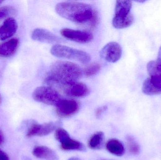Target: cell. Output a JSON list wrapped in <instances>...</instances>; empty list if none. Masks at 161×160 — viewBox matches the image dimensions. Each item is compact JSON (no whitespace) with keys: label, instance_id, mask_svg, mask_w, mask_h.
I'll use <instances>...</instances> for the list:
<instances>
[{"label":"cell","instance_id":"obj_1","mask_svg":"<svg viewBox=\"0 0 161 160\" xmlns=\"http://www.w3.org/2000/svg\"><path fill=\"white\" fill-rule=\"evenodd\" d=\"M55 10L60 17L77 23H90L92 26L97 21V16L92 6L84 3L64 2L58 3Z\"/></svg>","mask_w":161,"mask_h":160},{"label":"cell","instance_id":"obj_2","mask_svg":"<svg viewBox=\"0 0 161 160\" xmlns=\"http://www.w3.org/2000/svg\"><path fill=\"white\" fill-rule=\"evenodd\" d=\"M82 74V70L75 63L69 61H56L51 65L45 82L58 87L65 83L77 81Z\"/></svg>","mask_w":161,"mask_h":160},{"label":"cell","instance_id":"obj_3","mask_svg":"<svg viewBox=\"0 0 161 160\" xmlns=\"http://www.w3.org/2000/svg\"><path fill=\"white\" fill-rule=\"evenodd\" d=\"M132 2L130 1H117L112 20V25L116 29H124L130 26L134 21L130 12Z\"/></svg>","mask_w":161,"mask_h":160},{"label":"cell","instance_id":"obj_4","mask_svg":"<svg viewBox=\"0 0 161 160\" xmlns=\"http://www.w3.org/2000/svg\"><path fill=\"white\" fill-rule=\"evenodd\" d=\"M147 70L149 77L144 82L143 92L148 95L161 94V70L157 68L156 61L148 63Z\"/></svg>","mask_w":161,"mask_h":160},{"label":"cell","instance_id":"obj_5","mask_svg":"<svg viewBox=\"0 0 161 160\" xmlns=\"http://www.w3.org/2000/svg\"><path fill=\"white\" fill-rule=\"evenodd\" d=\"M51 53L56 57L75 60L82 64H87L91 60V55L86 52L60 44L53 46Z\"/></svg>","mask_w":161,"mask_h":160},{"label":"cell","instance_id":"obj_6","mask_svg":"<svg viewBox=\"0 0 161 160\" xmlns=\"http://www.w3.org/2000/svg\"><path fill=\"white\" fill-rule=\"evenodd\" d=\"M32 96L37 102L55 106L63 99L58 91L51 86L37 87L33 92Z\"/></svg>","mask_w":161,"mask_h":160},{"label":"cell","instance_id":"obj_7","mask_svg":"<svg viewBox=\"0 0 161 160\" xmlns=\"http://www.w3.org/2000/svg\"><path fill=\"white\" fill-rule=\"evenodd\" d=\"M68 96L82 98L87 96L90 91L88 86L83 83L77 81L69 82L62 84L58 87Z\"/></svg>","mask_w":161,"mask_h":160},{"label":"cell","instance_id":"obj_8","mask_svg":"<svg viewBox=\"0 0 161 160\" xmlns=\"http://www.w3.org/2000/svg\"><path fill=\"white\" fill-rule=\"evenodd\" d=\"M60 125L61 123L59 121L48 122L42 124L32 123L27 130L26 137L30 138L47 136L57 129Z\"/></svg>","mask_w":161,"mask_h":160},{"label":"cell","instance_id":"obj_9","mask_svg":"<svg viewBox=\"0 0 161 160\" xmlns=\"http://www.w3.org/2000/svg\"><path fill=\"white\" fill-rule=\"evenodd\" d=\"M56 112L61 117H68L77 113L80 109V103L73 99H62L56 105Z\"/></svg>","mask_w":161,"mask_h":160},{"label":"cell","instance_id":"obj_10","mask_svg":"<svg viewBox=\"0 0 161 160\" xmlns=\"http://www.w3.org/2000/svg\"><path fill=\"white\" fill-rule=\"evenodd\" d=\"M60 33L63 37L77 43H88L93 39L92 34L87 31L64 28L60 30Z\"/></svg>","mask_w":161,"mask_h":160},{"label":"cell","instance_id":"obj_11","mask_svg":"<svg viewBox=\"0 0 161 160\" xmlns=\"http://www.w3.org/2000/svg\"><path fill=\"white\" fill-rule=\"evenodd\" d=\"M122 48L117 42H110L101 49L100 56L109 63H114L120 60L122 55Z\"/></svg>","mask_w":161,"mask_h":160},{"label":"cell","instance_id":"obj_12","mask_svg":"<svg viewBox=\"0 0 161 160\" xmlns=\"http://www.w3.org/2000/svg\"><path fill=\"white\" fill-rule=\"evenodd\" d=\"M31 38L35 41L47 43H57L61 41L60 39L48 30L42 28L34 29Z\"/></svg>","mask_w":161,"mask_h":160},{"label":"cell","instance_id":"obj_13","mask_svg":"<svg viewBox=\"0 0 161 160\" xmlns=\"http://www.w3.org/2000/svg\"><path fill=\"white\" fill-rule=\"evenodd\" d=\"M18 23L15 19L9 18L0 25V40H4L13 36L18 29Z\"/></svg>","mask_w":161,"mask_h":160},{"label":"cell","instance_id":"obj_14","mask_svg":"<svg viewBox=\"0 0 161 160\" xmlns=\"http://www.w3.org/2000/svg\"><path fill=\"white\" fill-rule=\"evenodd\" d=\"M32 154L36 157L44 160H58V155L53 149L44 146H37L33 148Z\"/></svg>","mask_w":161,"mask_h":160},{"label":"cell","instance_id":"obj_15","mask_svg":"<svg viewBox=\"0 0 161 160\" xmlns=\"http://www.w3.org/2000/svg\"><path fill=\"white\" fill-rule=\"evenodd\" d=\"M18 39L13 38L0 44V56L9 57L13 55L19 46Z\"/></svg>","mask_w":161,"mask_h":160},{"label":"cell","instance_id":"obj_16","mask_svg":"<svg viewBox=\"0 0 161 160\" xmlns=\"http://www.w3.org/2000/svg\"><path fill=\"white\" fill-rule=\"evenodd\" d=\"M107 150L117 157H122L125 153V148L122 142L116 139H110L106 145Z\"/></svg>","mask_w":161,"mask_h":160},{"label":"cell","instance_id":"obj_17","mask_svg":"<svg viewBox=\"0 0 161 160\" xmlns=\"http://www.w3.org/2000/svg\"><path fill=\"white\" fill-rule=\"evenodd\" d=\"M60 148L65 151H76L85 152L86 148L83 143L71 137L60 143Z\"/></svg>","mask_w":161,"mask_h":160},{"label":"cell","instance_id":"obj_18","mask_svg":"<svg viewBox=\"0 0 161 160\" xmlns=\"http://www.w3.org/2000/svg\"><path fill=\"white\" fill-rule=\"evenodd\" d=\"M105 139V135L102 132H97L88 140L89 148L92 150L101 149L104 145Z\"/></svg>","mask_w":161,"mask_h":160},{"label":"cell","instance_id":"obj_19","mask_svg":"<svg viewBox=\"0 0 161 160\" xmlns=\"http://www.w3.org/2000/svg\"><path fill=\"white\" fill-rule=\"evenodd\" d=\"M128 147L131 154L133 155H138L140 152V147L139 144L134 140L133 137L128 136L126 138Z\"/></svg>","mask_w":161,"mask_h":160},{"label":"cell","instance_id":"obj_20","mask_svg":"<svg viewBox=\"0 0 161 160\" xmlns=\"http://www.w3.org/2000/svg\"><path fill=\"white\" fill-rule=\"evenodd\" d=\"M101 70V66L97 63L92 64L85 69L83 73L86 77H90L98 73Z\"/></svg>","mask_w":161,"mask_h":160},{"label":"cell","instance_id":"obj_21","mask_svg":"<svg viewBox=\"0 0 161 160\" xmlns=\"http://www.w3.org/2000/svg\"><path fill=\"white\" fill-rule=\"evenodd\" d=\"M55 137L57 141L61 143L70 138V136L66 130L62 128L58 127L56 130Z\"/></svg>","mask_w":161,"mask_h":160},{"label":"cell","instance_id":"obj_22","mask_svg":"<svg viewBox=\"0 0 161 160\" xmlns=\"http://www.w3.org/2000/svg\"><path fill=\"white\" fill-rule=\"evenodd\" d=\"M14 12L15 9L12 7L5 6L0 8V20L13 14Z\"/></svg>","mask_w":161,"mask_h":160},{"label":"cell","instance_id":"obj_23","mask_svg":"<svg viewBox=\"0 0 161 160\" xmlns=\"http://www.w3.org/2000/svg\"><path fill=\"white\" fill-rule=\"evenodd\" d=\"M108 107L106 106H102L97 108L96 110L95 116L97 118H100L102 116V114L107 111Z\"/></svg>","mask_w":161,"mask_h":160},{"label":"cell","instance_id":"obj_24","mask_svg":"<svg viewBox=\"0 0 161 160\" xmlns=\"http://www.w3.org/2000/svg\"><path fill=\"white\" fill-rule=\"evenodd\" d=\"M156 65L157 68L159 70H161V46L159 50L158 54V59L156 61Z\"/></svg>","mask_w":161,"mask_h":160},{"label":"cell","instance_id":"obj_25","mask_svg":"<svg viewBox=\"0 0 161 160\" xmlns=\"http://www.w3.org/2000/svg\"><path fill=\"white\" fill-rule=\"evenodd\" d=\"M0 160H9L8 155L0 149Z\"/></svg>","mask_w":161,"mask_h":160},{"label":"cell","instance_id":"obj_26","mask_svg":"<svg viewBox=\"0 0 161 160\" xmlns=\"http://www.w3.org/2000/svg\"><path fill=\"white\" fill-rule=\"evenodd\" d=\"M4 142V136L2 131L0 129V146H2Z\"/></svg>","mask_w":161,"mask_h":160},{"label":"cell","instance_id":"obj_27","mask_svg":"<svg viewBox=\"0 0 161 160\" xmlns=\"http://www.w3.org/2000/svg\"><path fill=\"white\" fill-rule=\"evenodd\" d=\"M68 160H82L80 159V158L77 157H72L70 158Z\"/></svg>","mask_w":161,"mask_h":160},{"label":"cell","instance_id":"obj_28","mask_svg":"<svg viewBox=\"0 0 161 160\" xmlns=\"http://www.w3.org/2000/svg\"><path fill=\"white\" fill-rule=\"evenodd\" d=\"M3 3V1H1V0H0V4L1 3Z\"/></svg>","mask_w":161,"mask_h":160},{"label":"cell","instance_id":"obj_29","mask_svg":"<svg viewBox=\"0 0 161 160\" xmlns=\"http://www.w3.org/2000/svg\"><path fill=\"white\" fill-rule=\"evenodd\" d=\"M0 102H1V97H0Z\"/></svg>","mask_w":161,"mask_h":160}]
</instances>
